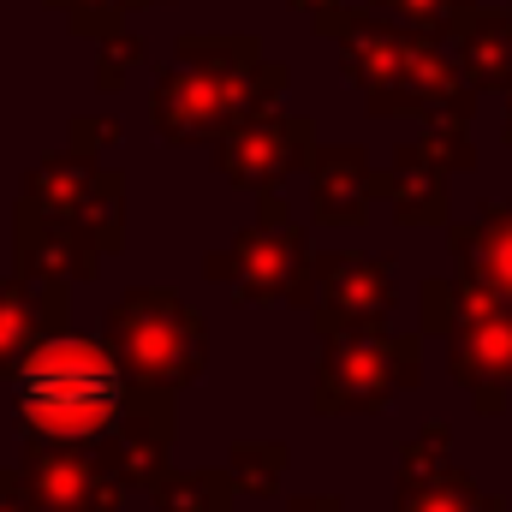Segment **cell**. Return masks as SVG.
I'll return each instance as SVG.
<instances>
[{
  "label": "cell",
  "mask_w": 512,
  "mask_h": 512,
  "mask_svg": "<svg viewBox=\"0 0 512 512\" xmlns=\"http://www.w3.org/2000/svg\"><path fill=\"white\" fill-rule=\"evenodd\" d=\"M120 370L90 340H54L24 358L18 370V411L30 429L54 441H90L120 417Z\"/></svg>",
  "instance_id": "obj_1"
},
{
  "label": "cell",
  "mask_w": 512,
  "mask_h": 512,
  "mask_svg": "<svg viewBox=\"0 0 512 512\" xmlns=\"http://www.w3.org/2000/svg\"><path fill=\"white\" fill-rule=\"evenodd\" d=\"M120 334H126V352L143 376H191L197 364V328L191 316L179 310V298H155V292H137L126 310H120Z\"/></svg>",
  "instance_id": "obj_2"
},
{
  "label": "cell",
  "mask_w": 512,
  "mask_h": 512,
  "mask_svg": "<svg viewBox=\"0 0 512 512\" xmlns=\"http://www.w3.org/2000/svg\"><path fill=\"white\" fill-rule=\"evenodd\" d=\"M483 268H489V280L501 286V292H512V221H489V256H483Z\"/></svg>",
  "instance_id": "obj_3"
}]
</instances>
